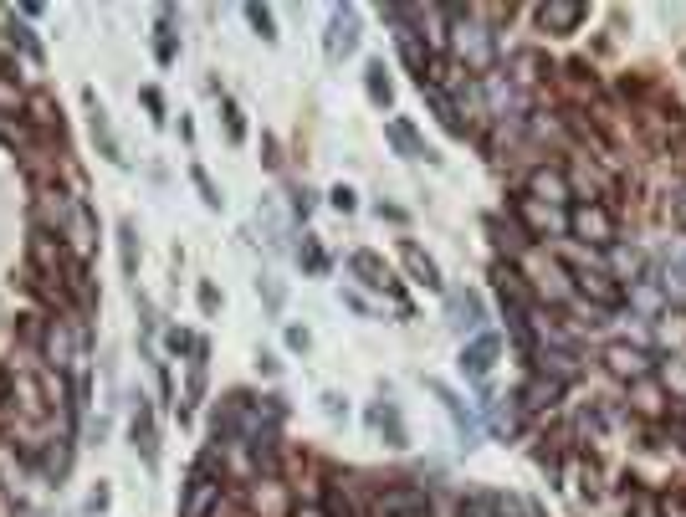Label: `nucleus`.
I'll return each instance as SVG.
<instances>
[{"instance_id": "15", "label": "nucleus", "mask_w": 686, "mask_h": 517, "mask_svg": "<svg viewBox=\"0 0 686 517\" xmlns=\"http://www.w3.org/2000/svg\"><path fill=\"white\" fill-rule=\"evenodd\" d=\"M384 139H390V149H395L400 159H425V164H436V149H425V139L415 134L410 118H384Z\"/></svg>"}, {"instance_id": "13", "label": "nucleus", "mask_w": 686, "mask_h": 517, "mask_svg": "<svg viewBox=\"0 0 686 517\" xmlns=\"http://www.w3.org/2000/svg\"><path fill=\"white\" fill-rule=\"evenodd\" d=\"M564 390H569V384H559V379H548V374L533 369L528 384H523V390L512 395V400H518V410H528V415H543V410H553V405L564 400Z\"/></svg>"}, {"instance_id": "20", "label": "nucleus", "mask_w": 686, "mask_h": 517, "mask_svg": "<svg viewBox=\"0 0 686 517\" xmlns=\"http://www.w3.org/2000/svg\"><path fill=\"white\" fill-rule=\"evenodd\" d=\"M251 512H262V517H292L287 507V487L282 482H251Z\"/></svg>"}, {"instance_id": "35", "label": "nucleus", "mask_w": 686, "mask_h": 517, "mask_svg": "<svg viewBox=\"0 0 686 517\" xmlns=\"http://www.w3.org/2000/svg\"><path fill=\"white\" fill-rule=\"evenodd\" d=\"M328 205H333L338 215H354V205H359V195H354L349 185H333V190H328Z\"/></svg>"}, {"instance_id": "18", "label": "nucleus", "mask_w": 686, "mask_h": 517, "mask_svg": "<svg viewBox=\"0 0 686 517\" xmlns=\"http://www.w3.org/2000/svg\"><path fill=\"white\" fill-rule=\"evenodd\" d=\"M354 47H359V11L343 6V11H333V21H328V57L338 62V57H349Z\"/></svg>"}, {"instance_id": "11", "label": "nucleus", "mask_w": 686, "mask_h": 517, "mask_svg": "<svg viewBox=\"0 0 686 517\" xmlns=\"http://www.w3.org/2000/svg\"><path fill=\"white\" fill-rule=\"evenodd\" d=\"M497 354H502V338H497V333H477V338H466V343H461V359H456V364H461L466 379H477V384H482V379L492 374Z\"/></svg>"}, {"instance_id": "38", "label": "nucleus", "mask_w": 686, "mask_h": 517, "mask_svg": "<svg viewBox=\"0 0 686 517\" xmlns=\"http://www.w3.org/2000/svg\"><path fill=\"white\" fill-rule=\"evenodd\" d=\"M292 215H303V221L313 215V190H308V185H297V190H292Z\"/></svg>"}, {"instance_id": "36", "label": "nucleus", "mask_w": 686, "mask_h": 517, "mask_svg": "<svg viewBox=\"0 0 686 517\" xmlns=\"http://www.w3.org/2000/svg\"><path fill=\"white\" fill-rule=\"evenodd\" d=\"M661 512H666V517H686V487L661 492Z\"/></svg>"}, {"instance_id": "5", "label": "nucleus", "mask_w": 686, "mask_h": 517, "mask_svg": "<svg viewBox=\"0 0 686 517\" xmlns=\"http://www.w3.org/2000/svg\"><path fill=\"white\" fill-rule=\"evenodd\" d=\"M523 195L538 200V205H548V210H569V205L579 200V195H574V180H569V169H559V164H533Z\"/></svg>"}, {"instance_id": "17", "label": "nucleus", "mask_w": 686, "mask_h": 517, "mask_svg": "<svg viewBox=\"0 0 686 517\" xmlns=\"http://www.w3.org/2000/svg\"><path fill=\"white\" fill-rule=\"evenodd\" d=\"M349 272H354L364 287H374V292H400L395 272L384 267V256H374V251H354V256H349Z\"/></svg>"}, {"instance_id": "4", "label": "nucleus", "mask_w": 686, "mask_h": 517, "mask_svg": "<svg viewBox=\"0 0 686 517\" xmlns=\"http://www.w3.org/2000/svg\"><path fill=\"white\" fill-rule=\"evenodd\" d=\"M569 267V282H574V297H589L599 313H615L625 308V282L605 267H589V262H564Z\"/></svg>"}, {"instance_id": "23", "label": "nucleus", "mask_w": 686, "mask_h": 517, "mask_svg": "<svg viewBox=\"0 0 686 517\" xmlns=\"http://www.w3.org/2000/svg\"><path fill=\"white\" fill-rule=\"evenodd\" d=\"M369 425L384 436V446H390V451H405V446H410V436H405V420H400V410H395V405H374V410H369Z\"/></svg>"}, {"instance_id": "33", "label": "nucleus", "mask_w": 686, "mask_h": 517, "mask_svg": "<svg viewBox=\"0 0 686 517\" xmlns=\"http://www.w3.org/2000/svg\"><path fill=\"white\" fill-rule=\"evenodd\" d=\"M190 180H195V190H200V200H205L210 210H221V190H216V180H210L200 164H190Z\"/></svg>"}, {"instance_id": "16", "label": "nucleus", "mask_w": 686, "mask_h": 517, "mask_svg": "<svg viewBox=\"0 0 686 517\" xmlns=\"http://www.w3.org/2000/svg\"><path fill=\"white\" fill-rule=\"evenodd\" d=\"M656 349L671 359L686 354V303H666V313L656 318Z\"/></svg>"}, {"instance_id": "22", "label": "nucleus", "mask_w": 686, "mask_h": 517, "mask_svg": "<svg viewBox=\"0 0 686 517\" xmlns=\"http://www.w3.org/2000/svg\"><path fill=\"white\" fill-rule=\"evenodd\" d=\"M88 128H93V139H98V149H103V159H113V164H128L123 159V149H118V139H113V123H108V113H103V103L88 93Z\"/></svg>"}, {"instance_id": "28", "label": "nucleus", "mask_w": 686, "mask_h": 517, "mask_svg": "<svg viewBox=\"0 0 686 517\" xmlns=\"http://www.w3.org/2000/svg\"><path fill=\"white\" fill-rule=\"evenodd\" d=\"M169 21H175V11H159V41H154V57H159L164 67L180 57V41H175V26H169Z\"/></svg>"}, {"instance_id": "8", "label": "nucleus", "mask_w": 686, "mask_h": 517, "mask_svg": "<svg viewBox=\"0 0 686 517\" xmlns=\"http://www.w3.org/2000/svg\"><path fill=\"white\" fill-rule=\"evenodd\" d=\"M671 395H666V384L656 379V374H646V379H635V384H625V410L635 415V420H651V425H666L671 420Z\"/></svg>"}, {"instance_id": "1", "label": "nucleus", "mask_w": 686, "mask_h": 517, "mask_svg": "<svg viewBox=\"0 0 686 517\" xmlns=\"http://www.w3.org/2000/svg\"><path fill=\"white\" fill-rule=\"evenodd\" d=\"M446 11V26H451V57L461 72L471 77H487L497 67V36L482 26V16L471 6H441Z\"/></svg>"}, {"instance_id": "37", "label": "nucleus", "mask_w": 686, "mask_h": 517, "mask_svg": "<svg viewBox=\"0 0 686 517\" xmlns=\"http://www.w3.org/2000/svg\"><path fill=\"white\" fill-rule=\"evenodd\" d=\"M221 113H226V134H231V139L241 144V139H246V123H241V108H236V103L226 98V103H221Z\"/></svg>"}, {"instance_id": "34", "label": "nucleus", "mask_w": 686, "mask_h": 517, "mask_svg": "<svg viewBox=\"0 0 686 517\" xmlns=\"http://www.w3.org/2000/svg\"><path fill=\"white\" fill-rule=\"evenodd\" d=\"M297 256H303V267H308V272H328V256H323L318 236H303V251H297Z\"/></svg>"}, {"instance_id": "31", "label": "nucleus", "mask_w": 686, "mask_h": 517, "mask_svg": "<svg viewBox=\"0 0 686 517\" xmlns=\"http://www.w3.org/2000/svg\"><path fill=\"white\" fill-rule=\"evenodd\" d=\"M625 517H666V512H661V492H630Z\"/></svg>"}, {"instance_id": "9", "label": "nucleus", "mask_w": 686, "mask_h": 517, "mask_svg": "<svg viewBox=\"0 0 686 517\" xmlns=\"http://www.w3.org/2000/svg\"><path fill=\"white\" fill-rule=\"evenodd\" d=\"M477 82H482V98H487V118L507 123V118H518V113L528 108L523 88H518L507 72H487V77H477Z\"/></svg>"}, {"instance_id": "43", "label": "nucleus", "mask_w": 686, "mask_h": 517, "mask_svg": "<svg viewBox=\"0 0 686 517\" xmlns=\"http://www.w3.org/2000/svg\"><path fill=\"white\" fill-rule=\"evenodd\" d=\"M256 292H262V297H267V308H272V313L282 308V292L272 287V277H262V282H256Z\"/></svg>"}, {"instance_id": "19", "label": "nucleus", "mask_w": 686, "mask_h": 517, "mask_svg": "<svg viewBox=\"0 0 686 517\" xmlns=\"http://www.w3.org/2000/svg\"><path fill=\"white\" fill-rule=\"evenodd\" d=\"M400 262L410 267V277H415L420 287H431V292H441V287H446V282H441V267H436L431 256L420 251V241H410V236L400 241Z\"/></svg>"}, {"instance_id": "27", "label": "nucleus", "mask_w": 686, "mask_h": 517, "mask_svg": "<svg viewBox=\"0 0 686 517\" xmlns=\"http://www.w3.org/2000/svg\"><path fill=\"white\" fill-rule=\"evenodd\" d=\"M656 379L666 384V395H671L676 405H686V354H681V359H671V364H661V369H656Z\"/></svg>"}, {"instance_id": "14", "label": "nucleus", "mask_w": 686, "mask_h": 517, "mask_svg": "<svg viewBox=\"0 0 686 517\" xmlns=\"http://www.w3.org/2000/svg\"><path fill=\"white\" fill-rule=\"evenodd\" d=\"M512 221H518V231L528 241H543V236H553V226H559V210H548V205L518 195V200H512Z\"/></svg>"}, {"instance_id": "46", "label": "nucleus", "mask_w": 686, "mask_h": 517, "mask_svg": "<svg viewBox=\"0 0 686 517\" xmlns=\"http://www.w3.org/2000/svg\"><path fill=\"white\" fill-rule=\"evenodd\" d=\"M681 430H686V405H681Z\"/></svg>"}, {"instance_id": "26", "label": "nucleus", "mask_w": 686, "mask_h": 517, "mask_svg": "<svg viewBox=\"0 0 686 517\" xmlns=\"http://www.w3.org/2000/svg\"><path fill=\"white\" fill-rule=\"evenodd\" d=\"M548 72H553V67H548L538 52H518V57H512V72H507V77L518 82V88H533V82H543Z\"/></svg>"}, {"instance_id": "21", "label": "nucleus", "mask_w": 686, "mask_h": 517, "mask_svg": "<svg viewBox=\"0 0 686 517\" xmlns=\"http://www.w3.org/2000/svg\"><path fill=\"white\" fill-rule=\"evenodd\" d=\"M364 93H369L374 108H390V103H395V82H390L384 57H369V62H364Z\"/></svg>"}, {"instance_id": "44", "label": "nucleus", "mask_w": 686, "mask_h": 517, "mask_svg": "<svg viewBox=\"0 0 686 517\" xmlns=\"http://www.w3.org/2000/svg\"><path fill=\"white\" fill-rule=\"evenodd\" d=\"M200 308H205V313H216V308H221V292L210 287V282H200Z\"/></svg>"}, {"instance_id": "3", "label": "nucleus", "mask_w": 686, "mask_h": 517, "mask_svg": "<svg viewBox=\"0 0 686 517\" xmlns=\"http://www.w3.org/2000/svg\"><path fill=\"white\" fill-rule=\"evenodd\" d=\"M41 354H47V364L57 374H82V364H88V333L72 318H52L41 328Z\"/></svg>"}, {"instance_id": "32", "label": "nucleus", "mask_w": 686, "mask_h": 517, "mask_svg": "<svg viewBox=\"0 0 686 517\" xmlns=\"http://www.w3.org/2000/svg\"><path fill=\"white\" fill-rule=\"evenodd\" d=\"M246 21H251V31L262 36V41H277V21H272L267 6H246Z\"/></svg>"}, {"instance_id": "42", "label": "nucleus", "mask_w": 686, "mask_h": 517, "mask_svg": "<svg viewBox=\"0 0 686 517\" xmlns=\"http://www.w3.org/2000/svg\"><path fill=\"white\" fill-rule=\"evenodd\" d=\"M671 226L686 236V190H681V195H671Z\"/></svg>"}, {"instance_id": "30", "label": "nucleus", "mask_w": 686, "mask_h": 517, "mask_svg": "<svg viewBox=\"0 0 686 517\" xmlns=\"http://www.w3.org/2000/svg\"><path fill=\"white\" fill-rule=\"evenodd\" d=\"M118 251H123V277H139V236H134V226H118Z\"/></svg>"}, {"instance_id": "12", "label": "nucleus", "mask_w": 686, "mask_h": 517, "mask_svg": "<svg viewBox=\"0 0 686 517\" xmlns=\"http://www.w3.org/2000/svg\"><path fill=\"white\" fill-rule=\"evenodd\" d=\"M431 395L446 405V415H451V425H456V441L471 451V446L482 441V425H477V415H471V410H466V400L451 390V384H441V379H431Z\"/></svg>"}, {"instance_id": "10", "label": "nucleus", "mask_w": 686, "mask_h": 517, "mask_svg": "<svg viewBox=\"0 0 686 517\" xmlns=\"http://www.w3.org/2000/svg\"><path fill=\"white\" fill-rule=\"evenodd\" d=\"M533 16H538V31H543V36H574V31L589 21V6H584V0H543Z\"/></svg>"}, {"instance_id": "45", "label": "nucleus", "mask_w": 686, "mask_h": 517, "mask_svg": "<svg viewBox=\"0 0 686 517\" xmlns=\"http://www.w3.org/2000/svg\"><path fill=\"white\" fill-rule=\"evenodd\" d=\"M292 517H333V512H328V507H313V502H308V507H292Z\"/></svg>"}, {"instance_id": "41", "label": "nucleus", "mask_w": 686, "mask_h": 517, "mask_svg": "<svg viewBox=\"0 0 686 517\" xmlns=\"http://www.w3.org/2000/svg\"><path fill=\"white\" fill-rule=\"evenodd\" d=\"M11 36H16V47H21V52H26L31 62H41V47H36V36H31L26 26H21V31H11Z\"/></svg>"}, {"instance_id": "2", "label": "nucleus", "mask_w": 686, "mask_h": 517, "mask_svg": "<svg viewBox=\"0 0 686 517\" xmlns=\"http://www.w3.org/2000/svg\"><path fill=\"white\" fill-rule=\"evenodd\" d=\"M564 231L589 251H615L620 246V215L605 200H574L564 210Z\"/></svg>"}, {"instance_id": "40", "label": "nucleus", "mask_w": 686, "mask_h": 517, "mask_svg": "<svg viewBox=\"0 0 686 517\" xmlns=\"http://www.w3.org/2000/svg\"><path fill=\"white\" fill-rule=\"evenodd\" d=\"M308 343H313V333H308V328H297V323L287 328V349H297V354H308Z\"/></svg>"}, {"instance_id": "39", "label": "nucleus", "mask_w": 686, "mask_h": 517, "mask_svg": "<svg viewBox=\"0 0 686 517\" xmlns=\"http://www.w3.org/2000/svg\"><path fill=\"white\" fill-rule=\"evenodd\" d=\"M11 400H16V369L0 364V405H11Z\"/></svg>"}, {"instance_id": "24", "label": "nucleus", "mask_w": 686, "mask_h": 517, "mask_svg": "<svg viewBox=\"0 0 686 517\" xmlns=\"http://www.w3.org/2000/svg\"><path fill=\"white\" fill-rule=\"evenodd\" d=\"M128 436H134V446L144 451V461L154 466L159 461V430H154V410L139 400V410H134V425H128Z\"/></svg>"}, {"instance_id": "6", "label": "nucleus", "mask_w": 686, "mask_h": 517, "mask_svg": "<svg viewBox=\"0 0 686 517\" xmlns=\"http://www.w3.org/2000/svg\"><path fill=\"white\" fill-rule=\"evenodd\" d=\"M599 364H605L620 384H635V379L656 374V354L646 349V343H630V338H610L605 354H599Z\"/></svg>"}, {"instance_id": "25", "label": "nucleus", "mask_w": 686, "mask_h": 517, "mask_svg": "<svg viewBox=\"0 0 686 517\" xmlns=\"http://www.w3.org/2000/svg\"><path fill=\"white\" fill-rule=\"evenodd\" d=\"M446 313H451V328H477L482 323V297L477 292H451Z\"/></svg>"}, {"instance_id": "7", "label": "nucleus", "mask_w": 686, "mask_h": 517, "mask_svg": "<svg viewBox=\"0 0 686 517\" xmlns=\"http://www.w3.org/2000/svg\"><path fill=\"white\" fill-rule=\"evenodd\" d=\"M221 492H226V482L216 477V466L200 461V466L190 471L185 492H180V517H210V512L221 507Z\"/></svg>"}, {"instance_id": "29", "label": "nucleus", "mask_w": 686, "mask_h": 517, "mask_svg": "<svg viewBox=\"0 0 686 517\" xmlns=\"http://www.w3.org/2000/svg\"><path fill=\"white\" fill-rule=\"evenodd\" d=\"M26 108V88L11 77V72H0V118H11V113H21Z\"/></svg>"}]
</instances>
